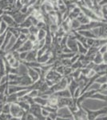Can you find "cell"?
<instances>
[{"label": "cell", "instance_id": "6da1fadb", "mask_svg": "<svg viewBox=\"0 0 107 120\" xmlns=\"http://www.w3.org/2000/svg\"><path fill=\"white\" fill-rule=\"evenodd\" d=\"M68 85L69 84H68V81L66 78V77H63L59 82L53 85L51 87H50L49 90L52 94H54V93L60 91V90H63L64 89H66L68 87Z\"/></svg>", "mask_w": 107, "mask_h": 120}, {"label": "cell", "instance_id": "7a4b0ae2", "mask_svg": "<svg viewBox=\"0 0 107 120\" xmlns=\"http://www.w3.org/2000/svg\"><path fill=\"white\" fill-rule=\"evenodd\" d=\"M25 112L26 111H23V110L16 103V102H15V103H11L10 115L12 116V117L19 118V119H21V117L24 115Z\"/></svg>", "mask_w": 107, "mask_h": 120}, {"label": "cell", "instance_id": "3957f363", "mask_svg": "<svg viewBox=\"0 0 107 120\" xmlns=\"http://www.w3.org/2000/svg\"><path fill=\"white\" fill-rule=\"evenodd\" d=\"M63 77V75L58 74L55 70H54V68H52V69H50L47 73H46V77H45V79H47V80L51 81V82H54V84H55V83L59 82Z\"/></svg>", "mask_w": 107, "mask_h": 120}, {"label": "cell", "instance_id": "277c9868", "mask_svg": "<svg viewBox=\"0 0 107 120\" xmlns=\"http://www.w3.org/2000/svg\"><path fill=\"white\" fill-rule=\"evenodd\" d=\"M41 110H42V106L38 105L36 103H34L30 106V110H29V113L31 114L35 119H42V117L41 115Z\"/></svg>", "mask_w": 107, "mask_h": 120}, {"label": "cell", "instance_id": "5b68a950", "mask_svg": "<svg viewBox=\"0 0 107 120\" xmlns=\"http://www.w3.org/2000/svg\"><path fill=\"white\" fill-rule=\"evenodd\" d=\"M33 83V81L29 77V75H27V73H22V75H20V79H19L18 86H29Z\"/></svg>", "mask_w": 107, "mask_h": 120}, {"label": "cell", "instance_id": "8992f818", "mask_svg": "<svg viewBox=\"0 0 107 120\" xmlns=\"http://www.w3.org/2000/svg\"><path fill=\"white\" fill-rule=\"evenodd\" d=\"M2 20L7 25L8 27H18V24L15 21L12 16L7 14H4L2 16Z\"/></svg>", "mask_w": 107, "mask_h": 120}, {"label": "cell", "instance_id": "52a82bcc", "mask_svg": "<svg viewBox=\"0 0 107 120\" xmlns=\"http://www.w3.org/2000/svg\"><path fill=\"white\" fill-rule=\"evenodd\" d=\"M58 117L63 118V119H73V115H72L71 112L68 109V107H63L58 109L57 111Z\"/></svg>", "mask_w": 107, "mask_h": 120}, {"label": "cell", "instance_id": "ba28073f", "mask_svg": "<svg viewBox=\"0 0 107 120\" xmlns=\"http://www.w3.org/2000/svg\"><path fill=\"white\" fill-rule=\"evenodd\" d=\"M26 67V69L27 75H29V77H30V79H31L33 82H36V81H38V79H39L40 76L35 70L31 68V67Z\"/></svg>", "mask_w": 107, "mask_h": 120}, {"label": "cell", "instance_id": "9c48e42d", "mask_svg": "<svg viewBox=\"0 0 107 120\" xmlns=\"http://www.w3.org/2000/svg\"><path fill=\"white\" fill-rule=\"evenodd\" d=\"M37 51L38 50L33 49L31 51H28L26 55V59L24 60V62L26 63H30V62H36L37 61V58H38V55H37Z\"/></svg>", "mask_w": 107, "mask_h": 120}, {"label": "cell", "instance_id": "30bf717a", "mask_svg": "<svg viewBox=\"0 0 107 120\" xmlns=\"http://www.w3.org/2000/svg\"><path fill=\"white\" fill-rule=\"evenodd\" d=\"M28 16H30V15H25V14H22L20 11H18V12L15 13V14L12 15L13 19H15V21L17 23H18V25L21 24V23H22L26 18H28Z\"/></svg>", "mask_w": 107, "mask_h": 120}, {"label": "cell", "instance_id": "8fae6325", "mask_svg": "<svg viewBox=\"0 0 107 120\" xmlns=\"http://www.w3.org/2000/svg\"><path fill=\"white\" fill-rule=\"evenodd\" d=\"M33 46H34V43L27 39L26 41H25L24 42H23L22 46H21V47L18 50V52L30 51H31V50H33Z\"/></svg>", "mask_w": 107, "mask_h": 120}, {"label": "cell", "instance_id": "7c38bea8", "mask_svg": "<svg viewBox=\"0 0 107 120\" xmlns=\"http://www.w3.org/2000/svg\"><path fill=\"white\" fill-rule=\"evenodd\" d=\"M50 56H51V51L49 50V51L47 52H46L44 55H42V56L38 57V59H37V62L39 63L40 64H46V63L48 62V60L50 59Z\"/></svg>", "mask_w": 107, "mask_h": 120}, {"label": "cell", "instance_id": "4fadbf2b", "mask_svg": "<svg viewBox=\"0 0 107 120\" xmlns=\"http://www.w3.org/2000/svg\"><path fill=\"white\" fill-rule=\"evenodd\" d=\"M54 94L55 96H57L58 98H72L71 94L70 92V90H68V88L64 89L63 90H60L56 93H54Z\"/></svg>", "mask_w": 107, "mask_h": 120}, {"label": "cell", "instance_id": "5bb4252c", "mask_svg": "<svg viewBox=\"0 0 107 120\" xmlns=\"http://www.w3.org/2000/svg\"><path fill=\"white\" fill-rule=\"evenodd\" d=\"M12 37H13V36H12V34H11V33L10 32L9 30H7V34H6V36H5L4 42H3V46H2V47H1V49H0V50H2V51H5L6 48L9 46L10 42H11Z\"/></svg>", "mask_w": 107, "mask_h": 120}, {"label": "cell", "instance_id": "9a60e30c", "mask_svg": "<svg viewBox=\"0 0 107 120\" xmlns=\"http://www.w3.org/2000/svg\"><path fill=\"white\" fill-rule=\"evenodd\" d=\"M58 98L57 96H55L54 94H51L49 98H47V106H52V107H55V108H58Z\"/></svg>", "mask_w": 107, "mask_h": 120}, {"label": "cell", "instance_id": "2e32d148", "mask_svg": "<svg viewBox=\"0 0 107 120\" xmlns=\"http://www.w3.org/2000/svg\"><path fill=\"white\" fill-rule=\"evenodd\" d=\"M70 26L71 31H77V30H79V28H80L81 24L77 19H74L70 20Z\"/></svg>", "mask_w": 107, "mask_h": 120}, {"label": "cell", "instance_id": "e0dca14e", "mask_svg": "<svg viewBox=\"0 0 107 120\" xmlns=\"http://www.w3.org/2000/svg\"><path fill=\"white\" fill-rule=\"evenodd\" d=\"M77 87H78V83H77V82L75 80V79H73V80H72L71 82L69 83V85H68V87L67 88H68V90H70V92L72 98H73L74 93L75 90Z\"/></svg>", "mask_w": 107, "mask_h": 120}, {"label": "cell", "instance_id": "ac0fdd59", "mask_svg": "<svg viewBox=\"0 0 107 120\" xmlns=\"http://www.w3.org/2000/svg\"><path fill=\"white\" fill-rule=\"evenodd\" d=\"M77 19L78 20V22H80L81 25H87L91 22V20L89 19L88 17H86L85 15H83V13H80L79 15L77 16Z\"/></svg>", "mask_w": 107, "mask_h": 120}, {"label": "cell", "instance_id": "d6986e66", "mask_svg": "<svg viewBox=\"0 0 107 120\" xmlns=\"http://www.w3.org/2000/svg\"><path fill=\"white\" fill-rule=\"evenodd\" d=\"M18 105L20 106L21 108L26 112H29V110H30V105L26 101H22V100H18V102H16Z\"/></svg>", "mask_w": 107, "mask_h": 120}, {"label": "cell", "instance_id": "ffe728a7", "mask_svg": "<svg viewBox=\"0 0 107 120\" xmlns=\"http://www.w3.org/2000/svg\"><path fill=\"white\" fill-rule=\"evenodd\" d=\"M32 22L31 20H30V16H28V18H26V19H25L23 22L21 23V24L18 25V27H21V28H27L29 29L30 27V26H32Z\"/></svg>", "mask_w": 107, "mask_h": 120}, {"label": "cell", "instance_id": "44dd1931", "mask_svg": "<svg viewBox=\"0 0 107 120\" xmlns=\"http://www.w3.org/2000/svg\"><path fill=\"white\" fill-rule=\"evenodd\" d=\"M77 53L80 54V55H86L88 48H86L85 46H83L82 44L77 41Z\"/></svg>", "mask_w": 107, "mask_h": 120}, {"label": "cell", "instance_id": "7402d4cb", "mask_svg": "<svg viewBox=\"0 0 107 120\" xmlns=\"http://www.w3.org/2000/svg\"><path fill=\"white\" fill-rule=\"evenodd\" d=\"M34 103L38 104V105H39L41 106H45L47 105V100L42 98L41 96H37L36 98H34Z\"/></svg>", "mask_w": 107, "mask_h": 120}, {"label": "cell", "instance_id": "603a6c76", "mask_svg": "<svg viewBox=\"0 0 107 120\" xmlns=\"http://www.w3.org/2000/svg\"><path fill=\"white\" fill-rule=\"evenodd\" d=\"M7 61H8L9 65L11 66V67H13V68H19V67H20V65H21L20 61H18V60L15 59L14 57L11 58V59L7 60Z\"/></svg>", "mask_w": 107, "mask_h": 120}, {"label": "cell", "instance_id": "cb8c5ba5", "mask_svg": "<svg viewBox=\"0 0 107 120\" xmlns=\"http://www.w3.org/2000/svg\"><path fill=\"white\" fill-rule=\"evenodd\" d=\"M77 32L85 38H96L94 36V34L91 33L90 30H77Z\"/></svg>", "mask_w": 107, "mask_h": 120}, {"label": "cell", "instance_id": "d4e9b609", "mask_svg": "<svg viewBox=\"0 0 107 120\" xmlns=\"http://www.w3.org/2000/svg\"><path fill=\"white\" fill-rule=\"evenodd\" d=\"M7 30H9L11 33L12 36L15 38H18L20 35V31H19L18 27H8Z\"/></svg>", "mask_w": 107, "mask_h": 120}, {"label": "cell", "instance_id": "484cf974", "mask_svg": "<svg viewBox=\"0 0 107 120\" xmlns=\"http://www.w3.org/2000/svg\"><path fill=\"white\" fill-rule=\"evenodd\" d=\"M93 63H94L95 65H99L103 63V60H102V55H101L100 53H97L96 55H94V59H93Z\"/></svg>", "mask_w": 107, "mask_h": 120}, {"label": "cell", "instance_id": "4316f807", "mask_svg": "<svg viewBox=\"0 0 107 120\" xmlns=\"http://www.w3.org/2000/svg\"><path fill=\"white\" fill-rule=\"evenodd\" d=\"M46 35V30H43V29H39L38 30V32L37 34V39L38 41H42V40L45 39V37Z\"/></svg>", "mask_w": 107, "mask_h": 120}, {"label": "cell", "instance_id": "83f0119b", "mask_svg": "<svg viewBox=\"0 0 107 120\" xmlns=\"http://www.w3.org/2000/svg\"><path fill=\"white\" fill-rule=\"evenodd\" d=\"M95 82L98 83V84H100V85L104 84V83H107V75H100V76L98 77L96 80H95Z\"/></svg>", "mask_w": 107, "mask_h": 120}, {"label": "cell", "instance_id": "f1b7e54d", "mask_svg": "<svg viewBox=\"0 0 107 120\" xmlns=\"http://www.w3.org/2000/svg\"><path fill=\"white\" fill-rule=\"evenodd\" d=\"M98 52V48L95 47V46H90V47H88V51H87V54L86 55L90 56V55H96Z\"/></svg>", "mask_w": 107, "mask_h": 120}, {"label": "cell", "instance_id": "f546056e", "mask_svg": "<svg viewBox=\"0 0 107 120\" xmlns=\"http://www.w3.org/2000/svg\"><path fill=\"white\" fill-rule=\"evenodd\" d=\"M27 95H28L29 97L32 98H36L37 96H39V91H38V90H29V92H28V94H27Z\"/></svg>", "mask_w": 107, "mask_h": 120}, {"label": "cell", "instance_id": "4dcf8cb0", "mask_svg": "<svg viewBox=\"0 0 107 120\" xmlns=\"http://www.w3.org/2000/svg\"><path fill=\"white\" fill-rule=\"evenodd\" d=\"M73 71L74 70L72 69L71 67H65V69H64V72H63V77H67V76H70V75H71V74L73 73Z\"/></svg>", "mask_w": 107, "mask_h": 120}, {"label": "cell", "instance_id": "1f68e13d", "mask_svg": "<svg viewBox=\"0 0 107 120\" xmlns=\"http://www.w3.org/2000/svg\"><path fill=\"white\" fill-rule=\"evenodd\" d=\"M81 94H82V88H81L78 86V87L75 90L74 93L73 98H75V99H77V98H78L79 97H80Z\"/></svg>", "mask_w": 107, "mask_h": 120}, {"label": "cell", "instance_id": "d6a6232c", "mask_svg": "<svg viewBox=\"0 0 107 120\" xmlns=\"http://www.w3.org/2000/svg\"><path fill=\"white\" fill-rule=\"evenodd\" d=\"M60 62H61V64L64 66L65 67H71L72 63L70 62V59H60Z\"/></svg>", "mask_w": 107, "mask_h": 120}, {"label": "cell", "instance_id": "836d02e7", "mask_svg": "<svg viewBox=\"0 0 107 120\" xmlns=\"http://www.w3.org/2000/svg\"><path fill=\"white\" fill-rule=\"evenodd\" d=\"M10 108H11V103H5L2 109V113L3 114H10Z\"/></svg>", "mask_w": 107, "mask_h": 120}, {"label": "cell", "instance_id": "e575fe53", "mask_svg": "<svg viewBox=\"0 0 107 120\" xmlns=\"http://www.w3.org/2000/svg\"><path fill=\"white\" fill-rule=\"evenodd\" d=\"M28 30H29V33H30V34H35V35H37V34H38V30H39V29L36 26H34V25H32V26H30V27L29 28Z\"/></svg>", "mask_w": 107, "mask_h": 120}, {"label": "cell", "instance_id": "d590c367", "mask_svg": "<svg viewBox=\"0 0 107 120\" xmlns=\"http://www.w3.org/2000/svg\"><path fill=\"white\" fill-rule=\"evenodd\" d=\"M7 28H8L7 25L6 24V23L3 22V21H2L1 24H0V34H3L4 32L7 31Z\"/></svg>", "mask_w": 107, "mask_h": 120}, {"label": "cell", "instance_id": "8d00e7d4", "mask_svg": "<svg viewBox=\"0 0 107 120\" xmlns=\"http://www.w3.org/2000/svg\"><path fill=\"white\" fill-rule=\"evenodd\" d=\"M106 52H107V44L102 45L98 47V53H100L101 55H103V54L106 53Z\"/></svg>", "mask_w": 107, "mask_h": 120}, {"label": "cell", "instance_id": "74e56055", "mask_svg": "<svg viewBox=\"0 0 107 120\" xmlns=\"http://www.w3.org/2000/svg\"><path fill=\"white\" fill-rule=\"evenodd\" d=\"M64 69H65V67L63 66V65H59V66H58L57 67H55V68H54V70H55L58 74H60L61 75H63Z\"/></svg>", "mask_w": 107, "mask_h": 120}, {"label": "cell", "instance_id": "f35d334b", "mask_svg": "<svg viewBox=\"0 0 107 120\" xmlns=\"http://www.w3.org/2000/svg\"><path fill=\"white\" fill-rule=\"evenodd\" d=\"M9 5L8 0H0V9L4 10L5 7H7Z\"/></svg>", "mask_w": 107, "mask_h": 120}, {"label": "cell", "instance_id": "ab89813d", "mask_svg": "<svg viewBox=\"0 0 107 120\" xmlns=\"http://www.w3.org/2000/svg\"><path fill=\"white\" fill-rule=\"evenodd\" d=\"M27 53H28V51L19 52V61H20V62L24 61V60L26 59V58Z\"/></svg>", "mask_w": 107, "mask_h": 120}, {"label": "cell", "instance_id": "60d3db41", "mask_svg": "<svg viewBox=\"0 0 107 120\" xmlns=\"http://www.w3.org/2000/svg\"><path fill=\"white\" fill-rule=\"evenodd\" d=\"M79 57H80V54H78L77 52V53H75V55L70 59V62H71L72 64H73V63H76L77 61H78Z\"/></svg>", "mask_w": 107, "mask_h": 120}, {"label": "cell", "instance_id": "b9f144b4", "mask_svg": "<svg viewBox=\"0 0 107 120\" xmlns=\"http://www.w3.org/2000/svg\"><path fill=\"white\" fill-rule=\"evenodd\" d=\"M27 39H28L29 41H30L31 42H33V43H34V42H35L37 40H38V39H37V36L35 35V34H29Z\"/></svg>", "mask_w": 107, "mask_h": 120}, {"label": "cell", "instance_id": "7bdbcfd3", "mask_svg": "<svg viewBox=\"0 0 107 120\" xmlns=\"http://www.w3.org/2000/svg\"><path fill=\"white\" fill-rule=\"evenodd\" d=\"M9 74L19 75H20V71H19V68H13V67H11V71H10Z\"/></svg>", "mask_w": 107, "mask_h": 120}, {"label": "cell", "instance_id": "ee69618b", "mask_svg": "<svg viewBox=\"0 0 107 120\" xmlns=\"http://www.w3.org/2000/svg\"><path fill=\"white\" fill-rule=\"evenodd\" d=\"M96 74H97L96 71H95L94 69H91V70H89L88 74L86 75V76H85V77H86V78H88V79H90V78H92V77H94Z\"/></svg>", "mask_w": 107, "mask_h": 120}, {"label": "cell", "instance_id": "f6af8a7d", "mask_svg": "<svg viewBox=\"0 0 107 120\" xmlns=\"http://www.w3.org/2000/svg\"><path fill=\"white\" fill-rule=\"evenodd\" d=\"M94 40L95 38H87L86 39V45L88 47H90V46H93L94 44Z\"/></svg>", "mask_w": 107, "mask_h": 120}, {"label": "cell", "instance_id": "bcb514c9", "mask_svg": "<svg viewBox=\"0 0 107 120\" xmlns=\"http://www.w3.org/2000/svg\"><path fill=\"white\" fill-rule=\"evenodd\" d=\"M7 31L4 32L3 34H0V49H1L2 46H3V42H4L5 36H6V34H7Z\"/></svg>", "mask_w": 107, "mask_h": 120}, {"label": "cell", "instance_id": "7dc6e473", "mask_svg": "<svg viewBox=\"0 0 107 120\" xmlns=\"http://www.w3.org/2000/svg\"><path fill=\"white\" fill-rule=\"evenodd\" d=\"M18 29H19V31H20V34H26V35H29V34H30V33H29V30L27 28L18 27Z\"/></svg>", "mask_w": 107, "mask_h": 120}, {"label": "cell", "instance_id": "c3c4849f", "mask_svg": "<svg viewBox=\"0 0 107 120\" xmlns=\"http://www.w3.org/2000/svg\"><path fill=\"white\" fill-rule=\"evenodd\" d=\"M49 114H50L49 112H48L47 111H46L44 108L42 107V110H41V115H42V117H44V118L47 117V116L49 115Z\"/></svg>", "mask_w": 107, "mask_h": 120}, {"label": "cell", "instance_id": "681fc988", "mask_svg": "<svg viewBox=\"0 0 107 120\" xmlns=\"http://www.w3.org/2000/svg\"><path fill=\"white\" fill-rule=\"evenodd\" d=\"M48 116H49L52 120H56V119L58 118V114H57V112H54V113H50Z\"/></svg>", "mask_w": 107, "mask_h": 120}, {"label": "cell", "instance_id": "f907efd6", "mask_svg": "<svg viewBox=\"0 0 107 120\" xmlns=\"http://www.w3.org/2000/svg\"><path fill=\"white\" fill-rule=\"evenodd\" d=\"M62 52L64 54H67V53H72V51L70 48H68L67 46H65V47L62 49Z\"/></svg>", "mask_w": 107, "mask_h": 120}, {"label": "cell", "instance_id": "816d5d0a", "mask_svg": "<svg viewBox=\"0 0 107 120\" xmlns=\"http://www.w3.org/2000/svg\"><path fill=\"white\" fill-rule=\"evenodd\" d=\"M26 120H35V118H34V116L31 115V114H30L28 112V113H27V115H26Z\"/></svg>", "mask_w": 107, "mask_h": 120}, {"label": "cell", "instance_id": "f5cc1de1", "mask_svg": "<svg viewBox=\"0 0 107 120\" xmlns=\"http://www.w3.org/2000/svg\"><path fill=\"white\" fill-rule=\"evenodd\" d=\"M100 7H104V6H107V0H101V2L98 3Z\"/></svg>", "mask_w": 107, "mask_h": 120}, {"label": "cell", "instance_id": "db71d44e", "mask_svg": "<svg viewBox=\"0 0 107 120\" xmlns=\"http://www.w3.org/2000/svg\"><path fill=\"white\" fill-rule=\"evenodd\" d=\"M102 60H103V63L107 64V52L102 55Z\"/></svg>", "mask_w": 107, "mask_h": 120}, {"label": "cell", "instance_id": "11a10c76", "mask_svg": "<svg viewBox=\"0 0 107 120\" xmlns=\"http://www.w3.org/2000/svg\"><path fill=\"white\" fill-rule=\"evenodd\" d=\"M4 15V10L3 9H0V17H2Z\"/></svg>", "mask_w": 107, "mask_h": 120}, {"label": "cell", "instance_id": "9f6ffc18", "mask_svg": "<svg viewBox=\"0 0 107 120\" xmlns=\"http://www.w3.org/2000/svg\"><path fill=\"white\" fill-rule=\"evenodd\" d=\"M10 120H21L19 118H15V117H11V119Z\"/></svg>", "mask_w": 107, "mask_h": 120}, {"label": "cell", "instance_id": "6f0895ef", "mask_svg": "<svg viewBox=\"0 0 107 120\" xmlns=\"http://www.w3.org/2000/svg\"><path fill=\"white\" fill-rule=\"evenodd\" d=\"M46 120H52L49 116H47V117H46Z\"/></svg>", "mask_w": 107, "mask_h": 120}, {"label": "cell", "instance_id": "680465c9", "mask_svg": "<svg viewBox=\"0 0 107 120\" xmlns=\"http://www.w3.org/2000/svg\"><path fill=\"white\" fill-rule=\"evenodd\" d=\"M96 2H97V3H98H98L101 2V0H96Z\"/></svg>", "mask_w": 107, "mask_h": 120}, {"label": "cell", "instance_id": "91938a15", "mask_svg": "<svg viewBox=\"0 0 107 120\" xmlns=\"http://www.w3.org/2000/svg\"><path fill=\"white\" fill-rule=\"evenodd\" d=\"M2 21H3V20H2V17H0V24H1Z\"/></svg>", "mask_w": 107, "mask_h": 120}, {"label": "cell", "instance_id": "94428289", "mask_svg": "<svg viewBox=\"0 0 107 120\" xmlns=\"http://www.w3.org/2000/svg\"><path fill=\"white\" fill-rule=\"evenodd\" d=\"M106 90H107V87H106Z\"/></svg>", "mask_w": 107, "mask_h": 120}, {"label": "cell", "instance_id": "6125c7cd", "mask_svg": "<svg viewBox=\"0 0 107 120\" xmlns=\"http://www.w3.org/2000/svg\"></svg>", "mask_w": 107, "mask_h": 120}]
</instances>
